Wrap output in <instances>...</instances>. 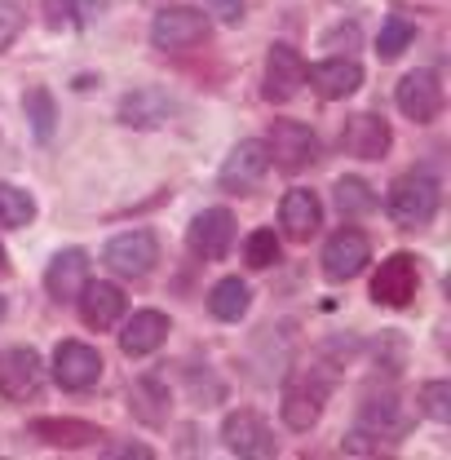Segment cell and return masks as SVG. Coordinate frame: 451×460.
<instances>
[{
	"label": "cell",
	"instance_id": "1",
	"mask_svg": "<svg viewBox=\"0 0 451 460\" xmlns=\"http://www.w3.org/2000/svg\"><path fill=\"white\" fill-rule=\"evenodd\" d=\"M328 394H332V376L323 367H296L283 381V425L296 429V434H305L319 420Z\"/></svg>",
	"mask_w": 451,
	"mask_h": 460
},
{
	"label": "cell",
	"instance_id": "2",
	"mask_svg": "<svg viewBox=\"0 0 451 460\" xmlns=\"http://www.w3.org/2000/svg\"><path fill=\"white\" fill-rule=\"evenodd\" d=\"M438 199H443V190H438V181L429 172H402L390 186L385 208H390V217L402 230H420L438 217Z\"/></svg>",
	"mask_w": 451,
	"mask_h": 460
},
{
	"label": "cell",
	"instance_id": "3",
	"mask_svg": "<svg viewBox=\"0 0 451 460\" xmlns=\"http://www.w3.org/2000/svg\"><path fill=\"white\" fill-rule=\"evenodd\" d=\"M204 36H208V18L199 9H186V4L160 9L155 22H151V45L164 49V54L195 49V45H204Z\"/></svg>",
	"mask_w": 451,
	"mask_h": 460
},
{
	"label": "cell",
	"instance_id": "4",
	"mask_svg": "<svg viewBox=\"0 0 451 460\" xmlns=\"http://www.w3.org/2000/svg\"><path fill=\"white\" fill-rule=\"evenodd\" d=\"M266 151H270V164H275L279 172H301V169L314 164L319 142H314L310 124H301V119H275Z\"/></svg>",
	"mask_w": 451,
	"mask_h": 460
},
{
	"label": "cell",
	"instance_id": "5",
	"mask_svg": "<svg viewBox=\"0 0 451 460\" xmlns=\"http://www.w3.org/2000/svg\"><path fill=\"white\" fill-rule=\"evenodd\" d=\"M416 288H420L416 257L394 252V257L381 261V270H376V279H372V301H376V305H390V310H402V305H411Z\"/></svg>",
	"mask_w": 451,
	"mask_h": 460
},
{
	"label": "cell",
	"instance_id": "6",
	"mask_svg": "<svg viewBox=\"0 0 451 460\" xmlns=\"http://www.w3.org/2000/svg\"><path fill=\"white\" fill-rule=\"evenodd\" d=\"M40 354L31 345H13L0 354V394L9 402H27L40 394Z\"/></svg>",
	"mask_w": 451,
	"mask_h": 460
},
{
	"label": "cell",
	"instance_id": "7",
	"mask_svg": "<svg viewBox=\"0 0 451 460\" xmlns=\"http://www.w3.org/2000/svg\"><path fill=\"white\" fill-rule=\"evenodd\" d=\"M367 257H372L367 234L358 226H340L337 234L323 243V275H328L332 284H345V279H354V275L367 266Z\"/></svg>",
	"mask_w": 451,
	"mask_h": 460
},
{
	"label": "cell",
	"instance_id": "8",
	"mask_svg": "<svg viewBox=\"0 0 451 460\" xmlns=\"http://www.w3.org/2000/svg\"><path fill=\"white\" fill-rule=\"evenodd\" d=\"M155 261H160V239L151 230H128V234H115L107 243V266L115 275L142 279V275H151Z\"/></svg>",
	"mask_w": 451,
	"mask_h": 460
},
{
	"label": "cell",
	"instance_id": "9",
	"mask_svg": "<svg viewBox=\"0 0 451 460\" xmlns=\"http://www.w3.org/2000/svg\"><path fill=\"white\" fill-rule=\"evenodd\" d=\"M222 443L234 452V456H248V460H266L275 456V434H270V425L257 416V411H230L222 425Z\"/></svg>",
	"mask_w": 451,
	"mask_h": 460
},
{
	"label": "cell",
	"instance_id": "10",
	"mask_svg": "<svg viewBox=\"0 0 451 460\" xmlns=\"http://www.w3.org/2000/svg\"><path fill=\"white\" fill-rule=\"evenodd\" d=\"M102 376V354L84 341H62L54 354V381L62 390H93Z\"/></svg>",
	"mask_w": 451,
	"mask_h": 460
},
{
	"label": "cell",
	"instance_id": "11",
	"mask_svg": "<svg viewBox=\"0 0 451 460\" xmlns=\"http://www.w3.org/2000/svg\"><path fill=\"white\" fill-rule=\"evenodd\" d=\"M186 243H190L195 257L222 261L226 252H230V243H234V213L230 208H204L190 222V230H186Z\"/></svg>",
	"mask_w": 451,
	"mask_h": 460
},
{
	"label": "cell",
	"instance_id": "12",
	"mask_svg": "<svg viewBox=\"0 0 451 460\" xmlns=\"http://www.w3.org/2000/svg\"><path fill=\"white\" fill-rule=\"evenodd\" d=\"M398 111L407 115L411 124H434L443 111V84L434 71H411L398 84Z\"/></svg>",
	"mask_w": 451,
	"mask_h": 460
},
{
	"label": "cell",
	"instance_id": "13",
	"mask_svg": "<svg viewBox=\"0 0 451 460\" xmlns=\"http://www.w3.org/2000/svg\"><path fill=\"white\" fill-rule=\"evenodd\" d=\"M394 133L381 115H349L345 128H340V146L354 155V160H381L390 151Z\"/></svg>",
	"mask_w": 451,
	"mask_h": 460
},
{
	"label": "cell",
	"instance_id": "14",
	"mask_svg": "<svg viewBox=\"0 0 451 460\" xmlns=\"http://www.w3.org/2000/svg\"><path fill=\"white\" fill-rule=\"evenodd\" d=\"M301 84H305V58L296 54L292 45H275L266 54V89L261 93L270 102H292Z\"/></svg>",
	"mask_w": 451,
	"mask_h": 460
},
{
	"label": "cell",
	"instance_id": "15",
	"mask_svg": "<svg viewBox=\"0 0 451 460\" xmlns=\"http://www.w3.org/2000/svg\"><path fill=\"white\" fill-rule=\"evenodd\" d=\"M266 172H270V151H266V142L248 137V142H239V146L230 151V160L222 164V186L226 190H252Z\"/></svg>",
	"mask_w": 451,
	"mask_h": 460
},
{
	"label": "cell",
	"instance_id": "16",
	"mask_svg": "<svg viewBox=\"0 0 451 460\" xmlns=\"http://www.w3.org/2000/svg\"><path fill=\"white\" fill-rule=\"evenodd\" d=\"M279 226H283L287 239L305 243L314 230L323 226V204H319V195H314V190H305V186L287 190V195H283V208H279Z\"/></svg>",
	"mask_w": 451,
	"mask_h": 460
},
{
	"label": "cell",
	"instance_id": "17",
	"mask_svg": "<svg viewBox=\"0 0 451 460\" xmlns=\"http://www.w3.org/2000/svg\"><path fill=\"white\" fill-rule=\"evenodd\" d=\"M75 305H80L84 328L107 332V328H115V319L124 314V292L115 284H107V279H98V284H84V292L75 296Z\"/></svg>",
	"mask_w": 451,
	"mask_h": 460
},
{
	"label": "cell",
	"instance_id": "18",
	"mask_svg": "<svg viewBox=\"0 0 451 460\" xmlns=\"http://www.w3.org/2000/svg\"><path fill=\"white\" fill-rule=\"evenodd\" d=\"M84 284H89V252H84V248L57 252L54 266H49V275H45L49 296H54V301H75V296L84 292Z\"/></svg>",
	"mask_w": 451,
	"mask_h": 460
},
{
	"label": "cell",
	"instance_id": "19",
	"mask_svg": "<svg viewBox=\"0 0 451 460\" xmlns=\"http://www.w3.org/2000/svg\"><path fill=\"white\" fill-rule=\"evenodd\" d=\"M305 80H310L328 102H337V98H349V93L363 84V66H358L354 58H328V62H319V66H305Z\"/></svg>",
	"mask_w": 451,
	"mask_h": 460
},
{
	"label": "cell",
	"instance_id": "20",
	"mask_svg": "<svg viewBox=\"0 0 451 460\" xmlns=\"http://www.w3.org/2000/svg\"><path fill=\"white\" fill-rule=\"evenodd\" d=\"M164 337H169V319L160 310H137L124 323V332H119V349L133 354V358H142V354H155L164 345Z\"/></svg>",
	"mask_w": 451,
	"mask_h": 460
},
{
	"label": "cell",
	"instance_id": "21",
	"mask_svg": "<svg viewBox=\"0 0 451 460\" xmlns=\"http://www.w3.org/2000/svg\"><path fill=\"white\" fill-rule=\"evenodd\" d=\"M169 115L172 102L169 93H160V89H133L119 102V124H128V128H160Z\"/></svg>",
	"mask_w": 451,
	"mask_h": 460
},
{
	"label": "cell",
	"instance_id": "22",
	"mask_svg": "<svg viewBox=\"0 0 451 460\" xmlns=\"http://www.w3.org/2000/svg\"><path fill=\"white\" fill-rule=\"evenodd\" d=\"M128 407H133V416L137 420H146V425H164L169 420V385L160 381V376H137L133 385H128Z\"/></svg>",
	"mask_w": 451,
	"mask_h": 460
},
{
	"label": "cell",
	"instance_id": "23",
	"mask_svg": "<svg viewBox=\"0 0 451 460\" xmlns=\"http://www.w3.org/2000/svg\"><path fill=\"white\" fill-rule=\"evenodd\" d=\"M363 429H367V434H376L381 443H385V438H402V434L411 429V416L398 407V399L367 402V407H363Z\"/></svg>",
	"mask_w": 451,
	"mask_h": 460
},
{
	"label": "cell",
	"instance_id": "24",
	"mask_svg": "<svg viewBox=\"0 0 451 460\" xmlns=\"http://www.w3.org/2000/svg\"><path fill=\"white\" fill-rule=\"evenodd\" d=\"M248 301H252V292L243 279H222V284H213L208 292V310H213V319H222V323H239L243 314H248Z\"/></svg>",
	"mask_w": 451,
	"mask_h": 460
},
{
	"label": "cell",
	"instance_id": "25",
	"mask_svg": "<svg viewBox=\"0 0 451 460\" xmlns=\"http://www.w3.org/2000/svg\"><path fill=\"white\" fill-rule=\"evenodd\" d=\"M31 434L45 438V443H54V447H89V443L102 438V434H98L93 425H84V420H36Z\"/></svg>",
	"mask_w": 451,
	"mask_h": 460
},
{
	"label": "cell",
	"instance_id": "26",
	"mask_svg": "<svg viewBox=\"0 0 451 460\" xmlns=\"http://www.w3.org/2000/svg\"><path fill=\"white\" fill-rule=\"evenodd\" d=\"M22 111H27V124H31V133H36L40 142L54 137L57 107H54V93H49V89H31V93L22 98Z\"/></svg>",
	"mask_w": 451,
	"mask_h": 460
},
{
	"label": "cell",
	"instance_id": "27",
	"mask_svg": "<svg viewBox=\"0 0 451 460\" xmlns=\"http://www.w3.org/2000/svg\"><path fill=\"white\" fill-rule=\"evenodd\" d=\"M337 208L345 217H363V213H376V195L363 177H340L337 181Z\"/></svg>",
	"mask_w": 451,
	"mask_h": 460
},
{
	"label": "cell",
	"instance_id": "28",
	"mask_svg": "<svg viewBox=\"0 0 451 460\" xmlns=\"http://www.w3.org/2000/svg\"><path fill=\"white\" fill-rule=\"evenodd\" d=\"M36 217V204L18 186H0V230H18Z\"/></svg>",
	"mask_w": 451,
	"mask_h": 460
},
{
	"label": "cell",
	"instance_id": "29",
	"mask_svg": "<svg viewBox=\"0 0 451 460\" xmlns=\"http://www.w3.org/2000/svg\"><path fill=\"white\" fill-rule=\"evenodd\" d=\"M411 40H416V22H411V18H398V13H394V18H385V22H381L376 54L390 62V58H398L402 49H407V45H411Z\"/></svg>",
	"mask_w": 451,
	"mask_h": 460
},
{
	"label": "cell",
	"instance_id": "30",
	"mask_svg": "<svg viewBox=\"0 0 451 460\" xmlns=\"http://www.w3.org/2000/svg\"><path fill=\"white\" fill-rule=\"evenodd\" d=\"M243 257H248L252 270H270V266H279V234H275V230H252L248 243H243Z\"/></svg>",
	"mask_w": 451,
	"mask_h": 460
},
{
	"label": "cell",
	"instance_id": "31",
	"mask_svg": "<svg viewBox=\"0 0 451 460\" xmlns=\"http://www.w3.org/2000/svg\"><path fill=\"white\" fill-rule=\"evenodd\" d=\"M420 407H425L429 420L447 425L451 420V381H429V385H420Z\"/></svg>",
	"mask_w": 451,
	"mask_h": 460
},
{
	"label": "cell",
	"instance_id": "32",
	"mask_svg": "<svg viewBox=\"0 0 451 460\" xmlns=\"http://www.w3.org/2000/svg\"><path fill=\"white\" fill-rule=\"evenodd\" d=\"M18 31H22V9H18L13 0H4V4H0V54L18 40Z\"/></svg>",
	"mask_w": 451,
	"mask_h": 460
},
{
	"label": "cell",
	"instance_id": "33",
	"mask_svg": "<svg viewBox=\"0 0 451 460\" xmlns=\"http://www.w3.org/2000/svg\"><path fill=\"white\" fill-rule=\"evenodd\" d=\"M345 456H381V438L367 434V429H354L345 438Z\"/></svg>",
	"mask_w": 451,
	"mask_h": 460
},
{
	"label": "cell",
	"instance_id": "34",
	"mask_svg": "<svg viewBox=\"0 0 451 460\" xmlns=\"http://www.w3.org/2000/svg\"><path fill=\"white\" fill-rule=\"evenodd\" d=\"M49 27H75V0H45Z\"/></svg>",
	"mask_w": 451,
	"mask_h": 460
},
{
	"label": "cell",
	"instance_id": "35",
	"mask_svg": "<svg viewBox=\"0 0 451 460\" xmlns=\"http://www.w3.org/2000/svg\"><path fill=\"white\" fill-rule=\"evenodd\" d=\"M204 4H208V13L222 18V22H239V18H243V0H204Z\"/></svg>",
	"mask_w": 451,
	"mask_h": 460
},
{
	"label": "cell",
	"instance_id": "36",
	"mask_svg": "<svg viewBox=\"0 0 451 460\" xmlns=\"http://www.w3.org/2000/svg\"><path fill=\"white\" fill-rule=\"evenodd\" d=\"M102 9H107V0H75V27H89Z\"/></svg>",
	"mask_w": 451,
	"mask_h": 460
},
{
	"label": "cell",
	"instance_id": "37",
	"mask_svg": "<svg viewBox=\"0 0 451 460\" xmlns=\"http://www.w3.org/2000/svg\"><path fill=\"white\" fill-rule=\"evenodd\" d=\"M107 456H137V460H151V447H128V443H124V447H107Z\"/></svg>",
	"mask_w": 451,
	"mask_h": 460
},
{
	"label": "cell",
	"instance_id": "38",
	"mask_svg": "<svg viewBox=\"0 0 451 460\" xmlns=\"http://www.w3.org/2000/svg\"><path fill=\"white\" fill-rule=\"evenodd\" d=\"M4 266H9V257H4V248H0V270H4Z\"/></svg>",
	"mask_w": 451,
	"mask_h": 460
},
{
	"label": "cell",
	"instance_id": "39",
	"mask_svg": "<svg viewBox=\"0 0 451 460\" xmlns=\"http://www.w3.org/2000/svg\"><path fill=\"white\" fill-rule=\"evenodd\" d=\"M0 319H4V296H0Z\"/></svg>",
	"mask_w": 451,
	"mask_h": 460
}]
</instances>
